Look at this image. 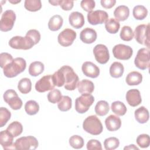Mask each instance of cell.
I'll list each match as a JSON object with an SVG mask.
<instances>
[{
    "label": "cell",
    "mask_w": 150,
    "mask_h": 150,
    "mask_svg": "<svg viewBox=\"0 0 150 150\" xmlns=\"http://www.w3.org/2000/svg\"><path fill=\"white\" fill-rule=\"evenodd\" d=\"M26 67V62L22 57H16L3 68V72L6 77L12 78L23 72Z\"/></svg>",
    "instance_id": "obj_1"
},
{
    "label": "cell",
    "mask_w": 150,
    "mask_h": 150,
    "mask_svg": "<svg viewBox=\"0 0 150 150\" xmlns=\"http://www.w3.org/2000/svg\"><path fill=\"white\" fill-rule=\"evenodd\" d=\"M83 128L86 132L93 135H98L103 130V127L101 121L94 115H90L84 120Z\"/></svg>",
    "instance_id": "obj_2"
},
{
    "label": "cell",
    "mask_w": 150,
    "mask_h": 150,
    "mask_svg": "<svg viewBox=\"0 0 150 150\" xmlns=\"http://www.w3.org/2000/svg\"><path fill=\"white\" fill-rule=\"evenodd\" d=\"M64 74V88L67 90L73 91L77 87L79 83V77L69 66H63L60 68Z\"/></svg>",
    "instance_id": "obj_3"
},
{
    "label": "cell",
    "mask_w": 150,
    "mask_h": 150,
    "mask_svg": "<svg viewBox=\"0 0 150 150\" xmlns=\"http://www.w3.org/2000/svg\"><path fill=\"white\" fill-rule=\"evenodd\" d=\"M9 45L11 47L15 49L28 50L31 49L35 44L30 37L25 35V37L13 36L9 40Z\"/></svg>",
    "instance_id": "obj_4"
},
{
    "label": "cell",
    "mask_w": 150,
    "mask_h": 150,
    "mask_svg": "<svg viewBox=\"0 0 150 150\" xmlns=\"http://www.w3.org/2000/svg\"><path fill=\"white\" fill-rule=\"evenodd\" d=\"M149 24H141L138 25L134 34L137 42L141 45L149 47Z\"/></svg>",
    "instance_id": "obj_5"
},
{
    "label": "cell",
    "mask_w": 150,
    "mask_h": 150,
    "mask_svg": "<svg viewBox=\"0 0 150 150\" xmlns=\"http://www.w3.org/2000/svg\"><path fill=\"white\" fill-rule=\"evenodd\" d=\"M94 98L91 94H82L75 100V110L80 113L86 112L93 104Z\"/></svg>",
    "instance_id": "obj_6"
},
{
    "label": "cell",
    "mask_w": 150,
    "mask_h": 150,
    "mask_svg": "<svg viewBox=\"0 0 150 150\" xmlns=\"http://www.w3.org/2000/svg\"><path fill=\"white\" fill-rule=\"evenodd\" d=\"M39 145L37 139L33 136H26L21 137L16 140L14 143L15 149L29 150L35 149Z\"/></svg>",
    "instance_id": "obj_7"
},
{
    "label": "cell",
    "mask_w": 150,
    "mask_h": 150,
    "mask_svg": "<svg viewBox=\"0 0 150 150\" xmlns=\"http://www.w3.org/2000/svg\"><path fill=\"white\" fill-rule=\"evenodd\" d=\"M134 64L137 68L141 70L149 69L150 66L149 50L146 48L139 49L134 60Z\"/></svg>",
    "instance_id": "obj_8"
},
{
    "label": "cell",
    "mask_w": 150,
    "mask_h": 150,
    "mask_svg": "<svg viewBox=\"0 0 150 150\" xmlns=\"http://www.w3.org/2000/svg\"><path fill=\"white\" fill-rule=\"evenodd\" d=\"M16 15L12 10H6L2 15L0 21V30L2 32L11 30L14 25Z\"/></svg>",
    "instance_id": "obj_9"
},
{
    "label": "cell",
    "mask_w": 150,
    "mask_h": 150,
    "mask_svg": "<svg viewBox=\"0 0 150 150\" xmlns=\"http://www.w3.org/2000/svg\"><path fill=\"white\" fill-rule=\"evenodd\" d=\"M4 100L9 107L14 110H19L22 106V101L18 97L17 93L12 89L6 90L3 96Z\"/></svg>",
    "instance_id": "obj_10"
},
{
    "label": "cell",
    "mask_w": 150,
    "mask_h": 150,
    "mask_svg": "<svg viewBox=\"0 0 150 150\" xmlns=\"http://www.w3.org/2000/svg\"><path fill=\"white\" fill-rule=\"evenodd\" d=\"M112 53L115 58L119 60H127L129 59L132 56L133 50L129 46L118 44L114 46Z\"/></svg>",
    "instance_id": "obj_11"
},
{
    "label": "cell",
    "mask_w": 150,
    "mask_h": 150,
    "mask_svg": "<svg viewBox=\"0 0 150 150\" xmlns=\"http://www.w3.org/2000/svg\"><path fill=\"white\" fill-rule=\"evenodd\" d=\"M76 36L77 33L74 30L69 28H66L59 34L57 40L61 46L67 47L73 44Z\"/></svg>",
    "instance_id": "obj_12"
},
{
    "label": "cell",
    "mask_w": 150,
    "mask_h": 150,
    "mask_svg": "<svg viewBox=\"0 0 150 150\" xmlns=\"http://www.w3.org/2000/svg\"><path fill=\"white\" fill-rule=\"evenodd\" d=\"M55 84L52 75L48 74L43 76L35 84V89L39 93H44L54 89Z\"/></svg>",
    "instance_id": "obj_13"
},
{
    "label": "cell",
    "mask_w": 150,
    "mask_h": 150,
    "mask_svg": "<svg viewBox=\"0 0 150 150\" xmlns=\"http://www.w3.org/2000/svg\"><path fill=\"white\" fill-rule=\"evenodd\" d=\"M93 54L96 61L101 64L107 63L110 59L108 48L105 45L103 44H98L94 46Z\"/></svg>",
    "instance_id": "obj_14"
},
{
    "label": "cell",
    "mask_w": 150,
    "mask_h": 150,
    "mask_svg": "<svg viewBox=\"0 0 150 150\" xmlns=\"http://www.w3.org/2000/svg\"><path fill=\"white\" fill-rule=\"evenodd\" d=\"M87 17L90 24L97 25L105 23L108 19V15L104 11L96 10L88 12Z\"/></svg>",
    "instance_id": "obj_15"
},
{
    "label": "cell",
    "mask_w": 150,
    "mask_h": 150,
    "mask_svg": "<svg viewBox=\"0 0 150 150\" xmlns=\"http://www.w3.org/2000/svg\"><path fill=\"white\" fill-rule=\"evenodd\" d=\"M83 74L90 78H97L100 74V69L91 62H85L81 66Z\"/></svg>",
    "instance_id": "obj_16"
},
{
    "label": "cell",
    "mask_w": 150,
    "mask_h": 150,
    "mask_svg": "<svg viewBox=\"0 0 150 150\" xmlns=\"http://www.w3.org/2000/svg\"><path fill=\"white\" fill-rule=\"evenodd\" d=\"M126 100L128 104L132 107H136L142 102L139 91L138 89H131L127 92Z\"/></svg>",
    "instance_id": "obj_17"
},
{
    "label": "cell",
    "mask_w": 150,
    "mask_h": 150,
    "mask_svg": "<svg viewBox=\"0 0 150 150\" xmlns=\"http://www.w3.org/2000/svg\"><path fill=\"white\" fill-rule=\"evenodd\" d=\"M96 31L90 28H86L80 33V39L84 43L91 44L94 42L97 39Z\"/></svg>",
    "instance_id": "obj_18"
},
{
    "label": "cell",
    "mask_w": 150,
    "mask_h": 150,
    "mask_svg": "<svg viewBox=\"0 0 150 150\" xmlns=\"http://www.w3.org/2000/svg\"><path fill=\"white\" fill-rule=\"evenodd\" d=\"M13 137L6 129L0 132V143L4 149H15Z\"/></svg>",
    "instance_id": "obj_19"
},
{
    "label": "cell",
    "mask_w": 150,
    "mask_h": 150,
    "mask_svg": "<svg viewBox=\"0 0 150 150\" xmlns=\"http://www.w3.org/2000/svg\"><path fill=\"white\" fill-rule=\"evenodd\" d=\"M69 21L70 25L76 29L82 28L85 22L83 15L79 12H71L69 16Z\"/></svg>",
    "instance_id": "obj_20"
},
{
    "label": "cell",
    "mask_w": 150,
    "mask_h": 150,
    "mask_svg": "<svg viewBox=\"0 0 150 150\" xmlns=\"http://www.w3.org/2000/svg\"><path fill=\"white\" fill-rule=\"evenodd\" d=\"M105 124L109 131H115L119 129L121 126V120L117 115H110L106 118Z\"/></svg>",
    "instance_id": "obj_21"
},
{
    "label": "cell",
    "mask_w": 150,
    "mask_h": 150,
    "mask_svg": "<svg viewBox=\"0 0 150 150\" xmlns=\"http://www.w3.org/2000/svg\"><path fill=\"white\" fill-rule=\"evenodd\" d=\"M78 91L80 93L82 94H91L94 90V83L87 79L82 80L79 81L77 84Z\"/></svg>",
    "instance_id": "obj_22"
},
{
    "label": "cell",
    "mask_w": 150,
    "mask_h": 150,
    "mask_svg": "<svg viewBox=\"0 0 150 150\" xmlns=\"http://www.w3.org/2000/svg\"><path fill=\"white\" fill-rule=\"evenodd\" d=\"M129 15V8L125 5L117 6L114 11V16L117 21H124L128 19Z\"/></svg>",
    "instance_id": "obj_23"
},
{
    "label": "cell",
    "mask_w": 150,
    "mask_h": 150,
    "mask_svg": "<svg viewBox=\"0 0 150 150\" xmlns=\"http://www.w3.org/2000/svg\"><path fill=\"white\" fill-rule=\"evenodd\" d=\"M135 120L140 124L146 123L149 120L148 110L144 106H141L137 108L134 112Z\"/></svg>",
    "instance_id": "obj_24"
},
{
    "label": "cell",
    "mask_w": 150,
    "mask_h": 150,
    "mask_svg": "<svg viewBox=\"0 0 150 150\" xmlns=\"http://www.w3.org/2000/svg\"><path fill=\"white\" fill-rule=\"evenodd\" d=\"M142 81V74L137 71L129 73L125 79V81L128 86H137Z\"/></svg>",
    "instance_id": "obj_25"
},
{
    "label": "cell",
    "mask_w": 150,
    "mask_h": 150,
    "mask_svg": "<svg viewBox=\"0 0 150 150\" xmlns=\"http://www.w3.org/2000/svg\"><path fill=\"white\" fill-rule=\"evenodd\" d=\"M63 23V19L59 15L53 16L49 21L48 28L52 31H57L59 30Z\"/></svg>",
    "instance_id": "obj_26"
},
{
    "label": "cell",
    "mask_w": 150,
    "mask_h": 150,
    "mask_svg": "<svg viewBox=\"0 0 150 150\" xmlns=\"http://www.w3.org/2000/svg\"><path fill=\"white\" fill-rule=\"evenodd\" d=\"M45 69L43 63L40 62L35 61L30 63L29 66L28 71L30 76L36 77L43 73Z\"/></svg>",
    "instance_id": "obj_27"
},
{
    "label": "cell",
    "mask_w": 150,
    "mask_h": 150,
    "mask_svg": "<svg viewBox=\"0 0 150 150\" xmlns=\"http://www.w3.org/2000/svg\"><path fill=\"white\" fill-rule=\"evenodd\" d=\"M124 71V67L122 63L118 62L112 63L110 67V74L113 78L121 77Z\"/></svg>",
    "instance_id": "obj_28"
},
{
    "label": "cell",
    "mask_w": 150,
    "mask_h": 150,
    "mask_svg": "<svg viewBox=\"0 0 150 150\" xmlns=\"http://www.w3.org/2000/svg\"><path fill=\"white\" fill-rule=\"evenodd\" d=\"M120 22L114 18L108 19L105 22V28L106 30L111 34L117 33L120 29Z\"/></svg>",
    "instance_id": "obj_29"
},
{
    "label": "cell",
    "mask_w": 150,
    "mask_h": 150,
    "mask_svg": "<svg viewBox=\"0 0 150 150\" xmlns=\"http://www.w3.org/2000/svg\"><path fill=\"white\" fill-rule=\"evenodd\" d=\"M94 110L97 115L99 116H104L109 112V104L106 101L100 100L97 103Z\"/></svg>",
    "instance_id": "obj_30"
},
{
    "label": "cell",
    "mask_w": 150,
    "mask_h": 150,
    "mask_svg": "<svg viewBox=\"0 0 150 150\" xmlns=\"http://www.w3.org/2000/svg\"><path fill=\"white\" fill-rule=\"evenodd\" d=\"M111 108L112 111L118 116H122L125 115L127 111L125 104L120 101H114L111 104Z\"/></svg>",
    "instance_id": "obj_31"
},
{
    "label": "cell",
    "mask_w": 150,
    "mask_h": 150,
    "mask_svg": "<svg viewBox=\"0 0 150 150\" xmlns=\"http://www.w3.org/2000/svg\"><path fill=\"white\" fill-rule=\"evenodd\" d=\"M132 14L135 19L143 20L148 15V10L143 5H137L133 8Z\"/></svg>",
    "instance_id": "obj_32"
},
{
    "label": "cell",
    "mask_w": 150,
    "mask_h": 150,
    "mask_svg": "<svg viewBox=\"0 0 150 150\" xmlns=\"http://www.w3.org/2000/svg\"><path fill=\"white\" fill-rule=\"evenodd\" d=\"M6 130L11 133L13 137H16L22 134L23 131V127L19 122L13 121L8 125Z\"/></svg>",
    "instance_id": "obj_33"
},
{
    "label": "cell",
    "mask_w": 150,
    "mask_h": 150,
    "mask_svg": "<svg viewBox=\"0 0 150 150\" xmlns=\"http://www.w3.org/2000/svg\"><path fill=\"white\" fill-rule=\"evenodd\" d=\"M18 88L22 94H28L31 91L32 83L29 79L23 78L18 83Z\"/></svg>",
    "instance_id": "obj_34"
},
{
    "label": "cell",
    "mask_w": 150,
    "mask_h": 150,
    "mask_svg": "<svg viewBox=\"0 0 150 150\" xmlns=\"http://www.w3.org/2000/svg\"><path fill=\"white\" fill-rule=\"evenodd\" d=\"M72 105L71 98L67 96H63L57 103V107L61 111H67L71 108Z\"/></svg>",
    "instance_id": "obj_35"
},
{
    "label": "cell",
    "mask_w": 150,
    "mask_h": 150,
    "mask_svg": "<svg viewBox=\"0 0 150 150\" xmlns=\"http://www.w3.org/2000/svg\"><path fill=\"white\" fill-rule=\"evenodd\" d=\"M25 110L29 115L36 114L39 110V105L38 103L34 100L28 101L25 105Z\"/></svg>",
    "instance_id": "obj_36"
},
{
    "label": "cell",
    "mask_w": 150,
    "mask_h": 150,
    "mask_svg": "<svg viewBox=\"0 0 150 150\" xmlns=\"http://www.w3.org/2000/svg\"><path fill=\"white\" fill-rule=\"evenodd\" d=\"M24 6L29 11L36 12L41 9L42 2L40 0H26Z\"/></svg>",
    "instance_id": "obj_37"
},
{
    "label": "cell",
    "mask_w": 150,
    "mask_h": 150,
    "mask_svg": "<svg viewBox=\"0 0 150 150\" xmlns=\"http://www.w3.org/2000/svg\"><path fill=\"white\" fill-rule=\"evenodd\" d=\"M120 36L122 40L128 42L133 39L134 32L130 26H124L121 30Z\"/></svg>",
    "instance_id": "obj_38"
},
{
    "label": "cell",
    "mask_w": 150,
    "mask_h": 150,
    "mask_svg": "<svg viewBox=\"0 0 150 150\" xmlns=\"http://www.w3.org/2000/svg\"><path fill=\"white\" fill-rule=\"evenodd\" d=\"M120 145L119 139L116 137H110L106 138L104 141V148L106 150H114Z\"/></svg>",
    "instance_id": "obj_39"
},
{
    "label": "cell",
    "mask_w": 150,
    "mask_h": 150,
    "mask_svg": "<svg viewBox=\"0 0 150 150\" xmlns=\"http://www.w3.org/2000/svg\"><path fill=\"white\" fill-rule=\"evenodd\" d=\"M83 138L77 135L71 136L69 139L70 145L74 149H81L84 146Z\"/></svg>",
    "instance_id": "obj_40"
},
{
    "label": "cell",
    "mask_w": 150,
    "mask_h": 150,
    "mask_svg": "<svg viewBox=\"0 0 150 150\" xmlns=\"http://www.w3.org/2000/svg\"><path fill=\"white\" fill-rule=\"evenodd\" d=\"M62 95L61 91L58 89H53L47 94V100L49 102L56 104L58 103L61 98Z\"/></svg>",
    "instance_id": "obj_41"
},
{
    "label": "cell",
    "mask_w": 150,
    "mask_h": 150,
    "mask_svg": "<svg viewBox=\"0 0 150 150\" xmlns=\"http://www.w3.org/2000/svg\"><path fill=\"white\" fill-rule=\"evenodd\" d=\"M11 112L5 107L0 108V127H3L10 120Z\"/></svg>",
    "instance_id": "obj_42"
},
{
    "label": "cell",
    "mask_w": 150,
    "mask_h": 150,
    "mask_svg": "<svg viewBox=\"0 0 150 150\" xmlns=\"http://www.w3.org/2000/svg\"><path fill=\"white\" fill-rule=\"evenodd\" d=\"M138 145L142 148H146L149 146L150 138L148 134H142L138 135L136 139Z\"/></svg>",
    "instance_id": "obj_43"
},
{
    "label": "cell",
    "mask_w": 150,
    "mask_h": 150,
    "mask_svg": "<svg viewBox=\"0 0 150 150\" xmlns=\"http://www.w3.org/2000/svg\"><path fill=\"white\" fill-rule=\"evenodd\" d=\"M13 60L12 56L8 53H1L0 54V66L3 69L6 65Z\"/></svg>",
    "instance_id": "obj_44"
},
{
    "label": "cell",
    "mask_w": 150,
    "mask_h": 150,
    "mask_svg": "<svg viewBox=\"0 0 150 150\" xmlns=\"http://www.w3.org/2000/svg\"><path fill=\"white\" fill-rule=\"evenodd\" d=\"M80 6L83 10L90 12L95 8L96 2L93 0H83L80 2Z\"/></svg>",
    "instance_id": "obj_45"
},
{
    "label": "cell",
    "mask_w": 150,
    "mask_h": 150,
    "mask_svg": "<svg viewBox=\"0 0 150 150\" xmlns=\"http://www.w3.org/2000/svg\"><path fill=\"white\" fill-rule=\"evenodd\" d=\"M88 150H101L102 146L101 142L97 139H90L88 141L86 145Z\"/></svg>",
    "instance_id": "obj_46"
},
{
    "label": "cell",
    "mask_w": 150,
    "mask_h": 150,
    "mask_svg": "<svg viewBox=\"0 0 150 150\" xmlns=\"http://www.w3.org/2000/svg\"><path fill=\"white\" fill-rule=\"evenodd\" d=\"M26 35L30 37L33 40L35 45L38 44L40 40V34L39 32L36 29H30L28 30Z\"/></svg>",
    "instance_id": "obj_47"
},
{
    "label": "cell",
    "mask_w": 150,
    "mask_h": 150,
    "mask_svg": "<svg viewBox=\"0 0 150 150\" xmlns=\"http://www.w3.org/2000/svg\"><path fill=\"white\" fill-rule=\"evenodd\" d=\"M59 5L64 11H70L73 7L74 2L70 0H59Z\"/></svg>",
    "instance_id": "obj_48"
},
{
    "label": "cell",
    "mask_w": 150,
    "mask_h": 150,
    "mask_svg": "<svg viewBox=\"0 0 150 150\" xmlns=\"http://www.w3.org/2000/svg\"><path fill=\"white\" fill-rule=\"evenodd\" d=\"M101 6L105 9H110L112 8L115 3V0H101L100 1Z\"/></svg>",
    "instance_id": "obj_49"
},
{
    "label": "cell",
    "mask_w": 150,
    "mask_h": 150,
    "mask_svg": "<svg viewBox=\"0 0 150 150\" xmlns=\"http://www.w3.org/2000/svg\"><path fill=\"white\" fill-rule=\"evenodd\" d=\"M124 150H126V149H129V150H134V149H139V148L137 147V146H136L135 145H134V144H131V145H128V146H125L124 148Z\"/></svg>",
    "instance_id": "obj_50"
},
{
    "label": "cell",
    "mask_w": 150,
    "mask_h": 150,
    "mask_svg": "<svg viewBox=\"0 0 150 150\" xmlns=\"http://www.w3.org/2000/svg\"><path fill=\"white\" fill-rule=\"evenodd\" d=\"M59 0H54V1H49V2L51 4V5H53V6H57V5H59Z\"/></svg>",
    "instance_id": "obj_51"
},
{
    "label": "cell",
    "mask_w": 150,
    "mask_h": 150,
    "mask_svg": "<svg viewBox=\"0 0 150 150\" xmlns=\"http://www.w3.org/2000/svg\"><path fill=\"white\" fill-rule=\"evenodd\" d=\"M9 2L11 4H17V3H19L21 2V1H11V0H9Z\"/></svg>",
    "instance_id": "obj_52"
}]
</instances>
